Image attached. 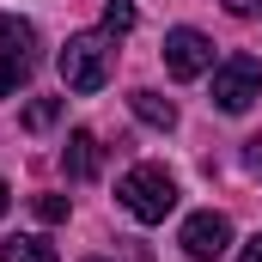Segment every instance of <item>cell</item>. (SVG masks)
I'll use <instances>...</instances> for the list:
<instances>
[{"mask_svg":"<svg viewBox=\"0 0 262 262\" xmlns=\"http://www.w3.org/2000/svg\"><path fill=\"white\" fill-rule=\"evenodd\" d=\"M110 67H116V37H110V31H79V37H67V49H61V85L67 92H79V98L104 92V85H110Z\"/></svg>","mask_w":262,"mask_h":262,"instance_id":"cell-1","label":"cell"},{"mask_svg":"<svg viewBox=\"0 0 262 262\" xmlns=\"http://www.w3.org/2000/svg\"><path fill=\"white\" fill-rule=\"evenodd\" d=\"M116 201L128 207L140 226H159L177 207V177L165 165H134V171H122V183H116Z\"/></svg>","mask_w":262,"mask_h":262,"instance_id":"cell-2","label":"cell"},{"mask_svg":"<svg viewBox=\"0 0 262 262\" xmlns=\"http://www.w3.org/2000/svg\"><path fill=\"white\" fill-rule=\"evenodd\" d=\"M256 98H262V61L256 55H226L213 67V104L226 116H244Z\"/></svg>","mask_w":262,"mask_h":262,"instance_id":"cell-3","label":"cell"},{"mask_svg":"<svg viewBox=\"0 0 262 262\" xmlns=\"http://www.w3.org/2000/svg\"><path fill=\"white\" fill-rule=\"evenodd\" d=\"M0 73H12L18 85L37 73V25H31V18L0 12Z\"/></svg>","mask_w":262,"mask_h":262,"instance_id":"cell-4","label":"cell"},{"mask_svg":"<svg viewBox=\"0 0 262 262\" xmlns=\"http://www.w3.org/2000/svg\"><path fill=\"white\" fill-rule=\"evenodd\" d=\"M177 244H183V256L213 262V256H226V250H232V220H226V213H213V207H207V213H189Z\"/></svg>","mask_w":262,"mask_h":262,"instance_id":"cell-5","label":"cell"},{"mask_svg":"<svg viewBox=\"0 0 262 262\" xmlns=\"http://www.w3.org/2000/svg\"><path fill=\"white\" fill-rule=\"evenodd\" d=\"M165 67H171V79H201L213 67V43L201 31H189V25H177L165 37Z\"/></svg>","mask_w":262,"mask_h":262,"instance_id":"cell-6","label":"cell"},{"mask_svg":"<svg viewBox=\"0 0 262 262\" xmlns=\"http://www.w3.org/2000/svg\"><path fill=\"white\" fill-rule=\"evenodd\" d=\"M98 159H104V146H98V134L92 128H73L61 146V171L73 177V183H85V177H98Z\"/></svg>","mask_w":262,"mask_h":262,"instance_id":"cell-7","label":"cell"},{"mask_svg":"<svg viewBox=\"0 0 262 262\" xmlns=\"http://www.w3.org/2000/svg\"><path fill=\"white\" fill-rule=\"evenodd\" d=\"M128 110L146 122V128H177V104L159 98V92H128Z\"/></svg>","mask_w":262,"mask_h":262,"instance_id":"cell-8","label":"cell"},{"mask_svg":"<svg viewBox=\"0 0 262 262\" xmlns=\"http://www.w3.org/2000/svg\"><path fill=\"white\" fill-rule=\"evenodd\" d=\"M0 262H61L49 238H6L0 244Z\"/></svg>","mask_w":262,"mask_h":262,"instance_id":"cell-9","label":"cell"},{"mask_svg":"<svg viewBox=\"0 0 262 262\" xmlns=\"http://www.w3.org/2000/svg\"><path fill=\"white\" fill-rule=\"evenodd\" d=\"M104 31H110V37H128L134 31V6L128 0H110V6H104Z\"/></svg>","mask_w":262,"mask_h":262,"instance_id":"cell-10","label":"cell"},{"mask_svg":"<svg viewBox=\"0 0 262 262\" xmlns=\"http://www.w3.org/2000/svg\"><path fill=\"white\" fill-rule=\"evenodd\" d=\"M55 116H61V104H55V98H37V104L25 110V128H49Z\"/></svg>","mask_w":262,"mask_h":262,"instance_id":"cell-11","label":"cell"},{"mask_svg":"<svg viewBox=\"0 0 262 262\" xmlns=\"http://www.w3.org/2000/svg\"><path fill=\"white\" fill-rule=\"evenodd\" d=\"M37 220H49V226L67 220V201H61V195H37Z\"/></svg>","mask_w":262,"mask_h":262,"instance_id":"cell-12","label":"cell"},{"mask_svg":"<svg viewBox=\"0 0 262 262\" xmlns=\"http://www.w3.org/2000/svg\"><path fill=\"white\" fill-rule=\"evenodd\" d=\"M226 12L232 18H250V12H262V0H226Z\"/></svg>","mask_w":262,"mask_h":262,"instance_id":"cell-13","label":"cell"},{"mask_svg":"<svg viewBox=\"0 0 262 262\" xmlns=\"http://www.w3.org/2000/svg\"><path fill=\"white\" fill-rule=\"evenodd\" d=\"M238 262H262V232L250 238V244H244V256H238Z\"/></svg>","mask_w":262,"mask_h":262,"instance_id":"cell-14","label":"cell"},{"mask_svg":"<svg viewBox=\"0 0 262 262\" xmlns=\"http://www.w3.org/2000/svg\"><path fill=\"white\" fill-rule=\"evenodd\" d=\"M250 165H256V171H262V134H256V140H250Z\"/></svg>","mask_w":262,"mask_h":262,"instance_id":"cell-15","label":"cell"},{"mask_svg":"<svg viewBox=\"0 0 262 262\" xmlns=\"http://www.w3.org/2000/svg\"><path fill=\"white\" fill-rule=\"evenodd\" d=\"M6 92H18V79H12V73H0V98H6Z\"/></svg>","mask_w":262,"mask_h":262,"instance_id":"cell-16","label":"cell"},{"mask_svg":"<svg viewBox=\"0 0 262 262\" xmlns=\"http://www.w3.org/2000/svg\"><path fill=\"white\" fill-rule=\"evenodd\" d=\"M6 207H12V189H6V177H0V213H6Z\"/></svg>","mask_w":262,"mask_h":262,"instance_id":"cell-17","label":"cell"},{"mask_svg":"<svg viewBox=\"0 0 262 262\" xmlns=\"http://www.w3.org/2000/svg\"><path fill=\"white\" fill-rule=\"evenodd\" d=\"M85 262H104V256H85Z\"/></svg>","mask_w":262,"mask_h":262,"instance_id":"cell-18","label":"cell"}]
</instances>
